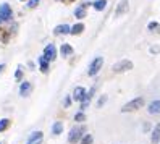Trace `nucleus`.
<instances>
[{
    "label": "nucleus",
    "mask_w": 160,
    "mask_h": 144,
    "mask_svg": "<svg viewBox=\"0 0 160 144\" xmlns=\"http://www.w3.org/2000/svg\"><path fill=\"white\" fill-rule=\"evenodd\" d=\"M53 33H55L57 36H60V34H71V28L68 25H58Z\"/></svg>",
    "instance_id": "f8f14e48"
},
{
    "label": "nucleus",
    "mask_w": 160,
    "mask_h": 144,
    "mask_svg": "<svg viewBox=\"0 0 160 144\" xmlns=\"http://www.w3.org/2000/svg\"><path fill=\"white\" fill-rule=\"evenodd\" d=\"M62 131H63V123L62 122H55L52 125V133L53 135H60Z\"/></svg>",
    "instance_id": "a211bd4d"
},
{
    "label": "nucleus",
    "mask_w": 160,
    "mask_h": 144,
    "mask_svg": "<svg viewBox=\"0 0 160 144\" xmlns=\"http://www.w3.org/2000/svg\"><path fill=\"white\" fill-rule=\"evenodd\" d=\"M133 68V62L129 60H121L118 63L113 65V71L115 73H123V71H129Z\"/></svg>",
    "instance_id": "20e7f679"
},
{
    "label": "nucleus",
    "mask_w": 160,
    "mask_h": 144,
    "mask_svg": "<svg viewBox=\"0 0 160 144\" xmlns=\"http://www.w3.org/2000/svg\"><path fill=\"white\" fill-rule=\"evenodd\" d=\"M60 52H62V55L68 57V55H71V54H73V47H71L70 44H63V46L60 47Z\"/></svg>",
    "instance_id": "f3484780"
},
{
    "label": "nucleus",
    "mask_w": 160,
    "mask_h": 144,
    "mask_svg": "<svg viewBox=\"0 0 160 144\" xmlns=\"http://www.w3.org/2000/svg\"><path fill=\"white\" fill-rule=\"evenodd\" d=\"M86 8H87V5H81V7H78V8L74 10V16H76L78 20L84 18V16H86Z\"/></svg>",
    "instance_id": "4468645a"
},
{
    "label": "nucleus",
    "mask_w": 160,
    "mask_h": 144,
    "mask_svg": "<svg viewBox=\"0 0 160 144\" xmlns=\"http://www.w3.org/2000/svg\"><path fill=\"white\" fill-rule=\"evenodd\" d=\"M42 138H44L42 131H34L32 135L29 136L28 144H40V143H42Z\"/></svg>",
    "instance_id": "6e6552de"
},
{
    "label": "nucleus",
    "mask_w": 160,
    "mask_h": 144,
    "mask_svg": "<svg viewBox=\"0 0 160 144\" xmlns=\"http://www.w3.org/2000/svg\"><path fill=\"white\" fill-rule=\"evenodd\" d=\"M83 128L81 126H74V128H71V131H70V136H68V141H70L71 144H74V143H78V141H81L83 139Z\"/></svg>",
    "instance_id": "7ed1b4c3"
},
{
    "label": "nucleus",
    "mask_w": 160,
    "mask_h": 144,
    "mask_svg": "<svg viewBox=\"0 0 160 144\" xmlns=\"http://www.w3.org/2000/svg\"><path fill=\"white\" fill-rule=\"evenodd\" d=\"M105 5H107V0H96V2H94V8H96L97 12H102V10L105 8Z\"/></svg>",
    "instance_id": "aec40b11"
},
{
    "label": "nucleus",
    "mask_w": 160,
    "mask_h": 144,
    "mask_svg": "<svg viewBox=\"0 0 160 144\" xmlns=\"http://www.w3.org/2000/svg\"><path fill=\"white\" fill-rule=\"evenodd\" d=\"M70 2H74V0H70Z\"/></svg>",
    "instance_id": "7c9ffc66"
},
{
    "label": "nucleus",
    "mask_w": 160,
    "mask_h": 144,
    "mask_svg": "<svg viewBox=\"0 0 160 144\" xmlns=\"http://www.w3.org/2000/svg\"><path fill=\"white\" fill-rule=\"evenodd\" d=\"M102 63H104V58L102 57H96L92 62H91L89 65V70H87V73H89V76H96V75L100 71L102 68Z\"/></svg>",
    "instance_id": "f03ea898"
},
{
    "label": "nucleus",
    "mask_w": 160,
    "mask_h": 144,
    "mask_svg": "<svg viewBox=\"0 0 160 144\" xmlns=\"http://www.w3.org/2000/svg\"><path fill=\"white\" fill-rule=\"evenodd\" d=\"M92 143H94L92 135H84L83 139H81V144H92Z\"/></svg>",
    "instance_id": "4be33fe9"
},
{
    "label": "nucleus",
    "mask_w": 160,
    "mask_h": 144,
    "mask_svg": "<svg viewBox=\"0 0 160 144\" xmlns=\"http://www.w3.org/2000/svg\"><path fill=\"white\" fill-rule=\"evenodd\" d=\"M8 37H10L8 31H5V29H0V41H2V42H8Z\"/></svg>",
    "instance_id": "5701e85b"
},
{
    "label": "nucleus",
    "mask_w": 160,
    "mask_h": 144,
    "mask_svg": "<svg viewBox=\"0 0 160 144\" xmlns=\"http://www.w3.org/2000/svg\"><path fill=\"white\" fill-rule=\"evenodd\" d=\"M128 12V0H121L120 5L117 7V15H123Z\"/></svg>",
    "instance_id": "2eb2a0df"
},
{
    "label": "nucleus",
    "mask_w": 160,
    "mask_h": 144,
    "mask_svg": "<svg viewBox=\"0 0 160 144\" xmlns=\"http://www.w3.org/2000/svg\"><path fill=\"white\" fill-rule=\"evenodd\" d=\"M3 70H5V65H3V63H0V73H2Z\"/></svg>",
    "instance_id": "c756f323"
},
{
    "label": "nucleus",
    "mask_w": 160,
    "mask_h": 144,
    "mask_svg": "<svg viewBox=\"0 0 160 144\" xmlns=\"http://www.w3.org/2000/svg\"><path fill=\"white\" fill-rule=\"evenodd\" d=\"M12 16H13V13H12L10 5L8 3H2V5H0V23L12 20Z\"/></svg>",
    "instance_id": "39448f33"
},
{
    "label": "nucleus",
    "mask_w": 160,
    "mask_h": 144,
    "mask_svg": "<svg viewBox=\"0 0 160 144\" xmlns=\"http://www.w3.org/2000/svg\"><path fill=\"white\" fill-rule=\"evenodd\" d=\"M39 63H40V71H42V73H47V71H49V62L44 58V55L39 58Z\"/></svg>",
    "instance_id": "6ab92c4d"
},
{
    "label": "nucleus",
    "mask_w": 160,
    "mask_h": 144,
    "mask_svg": "<svg viewBox=\"0 0 160 144\" xmlns=\"http://www.w3.org/2000/svg\"><path fill=\"white\" fill-rule=\"evenodd\" d=\"M105 102H107V96H102V97L97 101V107H104Z\"/></svg>",
    "instance_id": "a878e982"
},
{
    "label": "nucleus",
    "mask_w": 160,
    "mask_h": 144,
    "mask_svg": "<svg viewBox=\"0 0 160 144\" xmlns=\"http://www.w3.org/2000/svg\"><path fill=\"white\" fill-rule=\"evenodd\" d=\"M147 112L151 115L160 114V101H152L151 104H149V107H147Z\"/></svg>",
    "instance_id": "9d476101"
},
{
    "label": "nucleus",
    "mask_w": 160,
    "mask_h": 144,
    "mask_svg": "<svg viewBox=\"0 0 160 144\" xmlns=\"http://www.w3.org/2000/svg\"><path fill=\"white\" fill-rule=\"evenodd\" d=\"M31 83H28V81H25V83H21V86H19V94L21 96H29L31 94Z\"/></svg>",
    "instance_id": "9b49d317"
},
{
    "label": "nucleus",
    "mask_w": 160,
    "mask_h": 144,
    "mask_svg": "<svg viewBox=\"0 0 160 144\" xmlns=\"http://www.w3.org/2000/svg\"><path fill=\"white\" fill-rule=\"evenodd\" d=\"M10 126V120L8 118H3V120H0V133L2 131H5L6 128Z\"/></svg>",
    "instance_id": "412c9836"
},
{
    "label": "nucleus",
    "mask_w": 160,
    "mask_h": 144,
    "mask_svg": "<svg viewBox=\"0 0 160 144\" xmlns=\"http://www.w3.org/2000/svg\"><path fill=\"white\" fill-rule=\"evenodd\" d=\"M74 120H76V122H83V120H86V115H84V112H78V114L74 115Z\"/></svg>",
    "instance_id": "393cba45"
},
{
    "label": "nucleus",
    "mask_w": 160,
    "mask_h": 144,
    "mask_svg": "<svg viewBox=\"0 0 160 144\" xmlns=\"http://www.w3.org/2000/svg\"><path fill=\"white\" fill-rule=\"evenodd\" d=\"M152 143L159 144L160 143V123L154 126V131H152Z\"/></svg>",
    "instance_id": "ddd939ff"
},
{
    "label": "nucleus",
    "mask_w": 160,
    "mask_h": 144,
    "mask_svg": "<svg viewBox=\"0 0 160 144\" xmlns=\"http://www.w3.org/2000/svg\"><path fill=\"white\" fill-rule=\"evenodd\" d=\"M142 105H144V99L142 97H136L133 99L131 102H128L126 105H123L121 107V112H133V110H138V109H141Z\"/></svg>",
    "instance_id": "f257e3e1"
},
{
    "label": "nucleus",
    "mask_w": 160,
    "mask_h": 144,
    "mask_svg": "<svg viewBox=\"0 0 160 144\" xmlns=\"http://www.w3.org/2000/svg\"><path fill=\"white\" fill-rule=\"evenodd\" d=\"M39 5V0H28V7L29 8H36Z\"/></svg>",
    "instance_id": "cd10ccee"
},
{
    "label": "nucleus",
    "mask_w": 160,
    "mask_h": 144,
    "mask_svg": "<svg viewBox=\"0 0 160 144\" xmlns=\"http://www.w3.org/2000/svg\"><path fill=\"white\" fill-rule=\"evenodd\" d=\"M44 58H45L47 62H52L57 58V49L53 44H49V46L44 49Z\"/></svg>",
    "instance_id": "423d86ee"
},
{
    "label": "nucleus",
    "mask_w": 160,
    "mask_h": 144,
    "mask_svg": "<svg viewBox=\"0 0 160 144\" xmlns=\"http://www.w3.org/2000/svg\"><path fill=\"white\" fill-rule=\"evenodd\" d=\"M15 78L18 81H21V78H23V71H21V68H18V70L15 71Z\"/></svg>",
    "instance_id": "c85d7f7f"
},
{
    "label": "nucleus",
    "mask_w": 160,
    "mask_h": 144,
    "mask_svg": "<svg viewBox=\"0 0 160 144\" xmlns=\"http://www.w3.org/2000/svg\"><path fill=\"white\" fill-rule=\"evenodd\" d=\"M21 2H25V0H21Z\"/></svg>",
    "instance_id": "2f4dec72"
},
{
    "label": "nucleus",
    "mask_w": 160,
    "mask_h": 144,
    "mask_svg": "<svg viewBox=\"0 0 160 144\" xmlns=\"http://www.w3.org/2000/svg\"><path fill=\"white\" fill-rule=\"evenodd\" d=\"M147 29H151V31H154V33H155V31L160 29V25H159V23H155V21H152V23H149V25H147Z\"/></svg>",
    "instance_id": "b1692460"
},
{
    "label": "nucleus",
    "mask_w": 160,
    "mask_h": 144,
    "mask_svg": "<svg viewBox=\"0 0 160 144\" xmlns=\"http://www.w3.org/2000/svg\"><path fill=\"white\" fill-rule=\"evenodd\" d=\"M83 31H84L83 23H76L74 26H71V34H73V36H78V34H81Z\"/></svg>",
    "instance_id": "dca6fc26"
},
{
    "label": "nucleus",
    "mask_w": 160,
    "mask_h": 144,
    "mask_svg": "<svg viewBox=\"0 0 160 144\" xmlns=\"http://www.w3.org/2000/svg\"><path fill=\"white\" fill-rule=\"evenodd\" d=\"M87 94V91H86V89H84L83 86H78L76 89H74V92H73V99H74V101H83V99H84V96H86Z\"/></svg>",
    "instance_id": "1a4fd4ad"
},
{
    "label": "nucleus",
    "mask_w": 160,
    "mask_h": 144,
    "mask_svg": "<svg viewBox=\"0 0 160 144\" xmlns=\"http://www.w3.org/2000/svg\"><path fill=\"white\" fill-rule=\"evenodd\" d=\"M71 102H73V99H71L70 96H66V97H65V101H63V107H70Z\"/></svg>",
    "instance_id": "bb28decb"
},
{
    "label": "nucleus",
    "mask_w": 160,
    "mask_h": 144,
    "mask_svg": "<svg viewBox=\"0 0 160 144\" xmlns=\"http://www.w3.org/2000/svg\"><path fill=\"white\" fill-rule=\"evenodd\" d=\"M94 92H96V88H92L91 91H87V94L84 96V99L81 101V112H83L86 107H89L91 101H92V96H94Z\"/></svg>",
    "instance_id": "0eeeda50"
}]
</instances>
